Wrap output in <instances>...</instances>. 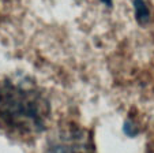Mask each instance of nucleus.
<instances>
[{"label":"nucleus","mask_w":154,"mask_h":153,"mask_svg":"<svg viewBox=\"0 0 154 153\" xmlns=\"http://www.w3.org/2000/svg\"><path fill=\"white\" fill-rule=\"evenodd\" d=\"M49 103L29 81L0 84V124L18 135L42 133L49 119Z\"/></svg>","instance_id":"obj_1"},{"label":"nucleus","mask_w":154,"mask_h":153,"mask_svg":"<svg viewBox=\"0 0 154 153\" xmlns=\"http://www.w3.org/2000/svg\"><path fill=\"white\" fill-rule=\"evenodd\" d=\"M134 8L137 21L140 25H146L150 19V11H149V7L145 3V0H134Z\"/></svg>","instance_id":"obj_3"},{"label":"nucleus","mask_w":154,"mask_h":153,"mask_svg":"<svg viewBox=\"0 0 154 153\" xmlns=\"http://www.w3.org/2000/svg\"><path fill=\"white\" fill-rule=\"evenodd\" d=\"M123 130H124V133L127 134L128 137H135L138 134V129L135 127V124L131 123L130 120H127L124 123V126H123Z\"/></svg>","instance_id":"obj_4"},{"label":"nucleus","mask_w":154,"mask_h":153,"mask_svg":"<svg viewBox=\"0 0 154 153\" xmlns=\"http://www.w3.org/2000/svg\"><path fill=\"white\" fill-rule=\"evenodd\" d=\"M100 2H102L106 7H112V0H100Z\"/></svg>","instance_id":"obj_5"},{"label":"nucleus","mask_w":154,"mask_h":153,"mask_svg":"<svg viewBox=\"0 0 154 153\" xmlns=\"http://www.w3.org/2000/svg\"><path fill=\"white\" fill-rule=\"evenodd\" d=\"M45 153H93L90 134L75 126L61 127L48 138Z\"/></svg>","instance_id":"obj_2"}]
</instances>
